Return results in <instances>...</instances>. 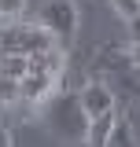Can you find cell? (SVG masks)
<instances>
[{
    "mask_svg": "<svg viewBox=\"0 0 140 147\" xmlns=\"http://www.w3.org/2000/svg\"><path fill=\"white\" fill-rule=\"evenodd\" d=\"M129 59H133V66H140V44H133V52H129Z\"/></svg>",
    "mask_w": 140,
    "mask_h": 147,
    "instance_id": "obj_13",
    "label": "cell"
},
{
    "mask_svg": "<svg viewBox=\"0 0 140 147\" xmlns=\"http://www.w3.org/2000/svg\"><path fill=\"white\" fill-rule=\"evenodd\" d=\"M0 147H15V140H11V132L0 125Z\"/></svg>",
    "mask_w": 140,
    "mask_h": 147,
    "instance_id": "obj_12",
    "label": "cell"
},
{
    "mask_svg": "<svg viewBox=\"0 0 140 147\" xmlns=\"http://www.w3.org/2000/svg\"><path fill=\"white\" fill-rule=\"evenodd\" d=\"M55 40L41 22H22V18H15V22H0V52L7 55H41V52H52Z\"/></svg>",
    "mask_w": 140,
    "mask_h": 147,
    "instance_id": "obj_2",
    "label": "cell"
},
{
    "mask_svg": "<svg viewBox=\"0 0 140 147\" xmlns=\"http://www.w3.org/2000/svg\"><path fill=\"white\" fill-rule=\"evenodd\" d=\"M41 26H44L59 44H70L74 33H77V4H74V0H44V7H41Z\"/></svg>",
    "mask_w": 140,
    "mask_h": 147,
    "instance_id": "obj_3",
    "label": "cell"
},
{
    "mask_svg": "<svg viewBox=\"0 0 140 147\" xmlns=\"http://www.w3.org/2000/svg\"><path fill=\"white\" fill-rule=\"evenodd\" d=\"M103 147H137V132H133V125L125 121V118H118L114 121V129H111V136H107Z\"/></svg>",
    "mask_w": 140,
    "mask_h": 147,
    "instance_id": "obj_7",
    "label": "cell"
},
{
    "mask_svg": "<svg viewBox=\"0 0 140 147\" xmlns=\"http://www.w3.org/2000/svg\"><path fill=\"white\" fill-rule=\"evenodd\" d=\"M41 118H44V125L52 129L59 140H67V144H77V140H88V114L81 107V99L74 96V92H59V96H48L44 103H41Z\"/></svg>",
    "mask_w": 140,
    "mask_h": 147,
    "instance_id": "obj_1",
    "label": "cell"
},
{
    "mask_svg": "<svg viewBox=\"0 0 140 147\" xmlns=\"http://www.w3.org/2000/svg\"><path fill=\"white\" fill-rule=\"evenodd\" d=\"M48 96H55V74L30 70L26 77H22V103H30V107H41Z\"/></svg>",
    "mask_w": 140,
    "mask_h": 147,
    "instance_id": "obj_5",
    "label": "cell"
},
{
    "mask_svg": "<svg viewBox=\"0 0 140 147\" xmlns=\"http://www.w3.org/2000/svg\"><path fill=\"white\" fill-rule=\"evenodd\" d=\"M114 121H118L114 114L96 118V121L88 125V144H92V147H103V144H107V136H111V129H114Z\"/></svg>",
    "mask_w": 140,
    "mask_h": 147,
    "instance_id": "obj_8",
    "label": "cell"
},
{
    "mask_svg": "<svg viewBox=\"0 0 140 147\" xmlns=\"http://www.w3.org/2000/svg\"><path fill=\"white\" fill-rule=\"evenodd\" d=\"M77 99H81V107H85L88 121H96V118H103V114H114V92L107 88L103 81H88L85 88L77 92Z\"/></svg>",
    "mask_w": 140,
    "mask_h": 147,
    "instance_id": "obj_4",
    "label": "cell"
},
{
    "mask_svg": "<svg viewBox=\"0 0 140 147\" xmlns=\"http://www.w3.org/2000/svg\"><path fill=\"white\" fill-rule=\"evenodd\" d=\"M111 7H114L125 22H133V18L140 15V0H111Z\"/></svg>",
    "mask_w": 140,
    "mask_h": 147,
    "instance_id": "obj_10",
    "label": "cell"
},
{
    "mask_svg": "<svg viewBox=\"0 0 140 147\" xmlns=\"http://www.w3.org/2000/svg\"><path fill=\"white\" fill-rule=\"evenodd\" d=\"M129 37H133V44H140V15L129 22Z\"/></svg>",
    "mask_w": 140,
    "mask_h": 147,
    "instance_id": "obj_11",
    "label": "cell"
},
{
    "mask_svg": "<svg viewBox=\"0 0 140 147\" xmlns=\"http://www.w3.org/2000/svg\"><path fill=\"white\" fill-rule=\"evenodd\" d=\"M26 11V0H0V22H15Z\"/></svg>",
    "mask_w": 140,
    "mask_h": 147,
    "instance_id": "obj_9",
    "label": "cell"
},
{
    "mask_svg": "<svg viewBox=\"0 0 140 147\" xmlns=\"http://www.w3.org/2000/svg\"><path fill=\"white\" fill-rule=\"evenodd\" d=\"M26 74H30V55H7V52H0V77L22 81Z\"/></svg>",
    "mask_w": 140,
    "mask_h": 147,
    "instance_id": "obj_6",
    "label": "cell"
}]
</instances>
